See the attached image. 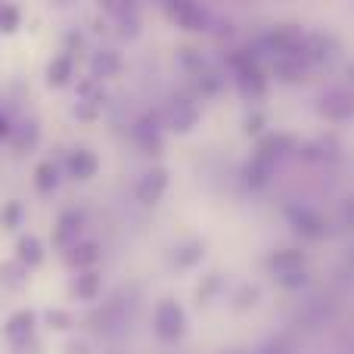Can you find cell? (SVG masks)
Wrapping results in <instances>:
<instances>
[{
  "label": "cell",
  "mask_w": 354,
  "mask_h": 354,
  "mask_svg": "<svg viewBox=\"0 0 354 354\" xmlns=\"http://www.w3.org/2000/svg\"><path fill=\"white\" fill-rule=\"evenodd\" d=\"M37 177H41V180H37V187L50 189L56 183V168L53 165H41V168H37Z\"/></svg>",
  "instance_id": "cell-8"
},
{
  "label": "cell",
  "mask_w": 354,
  "mask_h": 354,
  "mask_svg": "<svg viewBox=\"0 0 354 354\" xmlns=\"http://www.w3.org/2000/svg\"><path fill=\"white\" fill-rule=\"evenodd\" d=\"M156 333H159L162 339H168V342L183 333V311L174 301H162V305L156 308Z\"/></svg>",
  "instance_id": "cell-1"
},
{
  "label": "cell",
  "mask_w": 354,
  "mask_h": 354,
  "mask_svg": "<svg viewBox=\"0 0 354 354\" xmlns=\"http://www.w3.org/2000/svg\"><path fill=\"white\" fill-rule=\"evenodd\" d=\"M100 3H106V6H112V0H100Z\"/></svg>",
  "instance_id": "cell-10"
},
{
  "label": "cell",
  "mask_w": 354,
  "mask_h": 354,
  "mask_svg": "<svg viewBox=\"0 0 354 354\" xmlns=\"http://www.w3.org/2000/svg\"><path fill=\"white\" fill-rule=\"evenodd\" d=\"M47 75H50V84H66L68 78H72V59H68L66 53L62 56H56L53 62H50V68H47Z\"/></svg>",
  "instance_id": "cell-4"
},
{
  "label": "cell",
  "mask_w": 354,
  "mask_h": 354,
  "mask_svg": "<svg viewBox=\"0 0 354 354\" xmlns=\"http://www.w3.org/2000/svg\"><path fill=\"white\" fill-rule=\"evenodd\" d=\"M93 289H97V277H93V274H84V283H81V295H87V299H91Z\"/></svg>",
  "instance_id": "cell-9"
},
{
  "label": "cell",
  "mask_w": 354,
  "mask_h": 354,
  "mask_svg": "<svg viewBox=\"0 0 354 354\" xmlns=\"http://www.w3.org/2000/svg\"><path fill=\"white\" fill-rule=\"evenodd\" d=\"M19 252H22V261H28V264L41 261V245H37L35 239H22V243H19Z\"/></svg>",
  "instance_id": "cell-6"
},
{
  "label": "cell",
  "mask_w": 354,
  "mask_h": 354,
  "mask_svg": "<svg viewBox=\"0 0 354 354\" xmlns=\"http://www.w3.org/2000/svg\"><path fill=\"white\" fill-rule=\"evenodd\" d=\"M31 324H35V314H16V317L6 324V339H10L12 345H19V342H25V339L31 336Z\"/></svg>",
  "instance_id": "cell-2"
},
{
  "label": "cell",
  "mask_w": 354,
  "mask_h": 354,
  "mask_svg": "<svg viewBox=\"0 0 354 354\" xmlns=\"http://www.w3.org/2000/svg\"><path fill=\"white\" fill-rule=\"evenodd\" d=\"M162 187H165V174L159 171V177H156V183H153V180H147V183H143V187H140V199H143V202H153V199H159Z\"/></svg>",
  "instance_id": "cell-5"
},
{
  "label": "cell",
  "mask_w": 354,
  "mask_h": 354,
  "mask_svg": "<svg viewBox=\"0 0 354 354\" xmlns=\"http://www.w3.org/2000/svg\"><path fill=\"white\" fill-rule=\"evenodd\" d=\"M68 168H72L75 177H91L93 171H97V159H93L87 149H78V153L68 159Z\"/></svg>",
  "instance_id": "cell-3"
},
{
  "label": "cell",
  "mask_w": 354,
  "mask_h": 354,
  "mask_svg": "<svg viewBox=\"0 0 354 354\" xmlns=\"http://www.w3.org/2000/svg\"><path fill=\"white\" fill-rule=\"evenodd\" d=\"M19 25V12L12 6H0V31H12Z\"/></svg>",
  "instance_id": "cell-7"
}]
</instances>
